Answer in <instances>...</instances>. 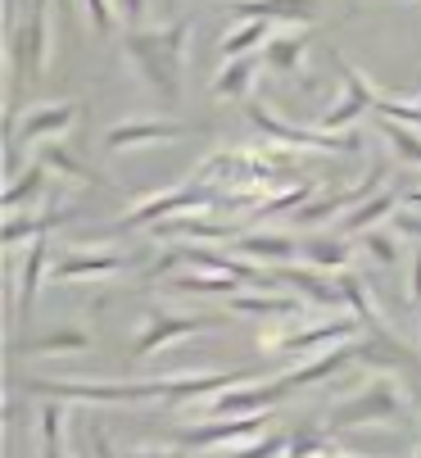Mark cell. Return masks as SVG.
I'll return each mask as SVG.
<instances>
[{
    "instance_id": "5",
    "label": "cell",
    "mask_w": 421,
    "mask_h": 458,
    "mask_svg": "<svg viewBox=\"0 0 421 458\" xmlns=\"http://www.w3.org/2000/svg\"><path fill=\"white\" fill-rule=\"evenodd\" d=\"M272 427V413H254V418H204L195 427H181L173 440L177 449H195V454H214V449H236L258 440Z\"/></svg>"
},
{
    "instance_id": "20",
    "label": "cell",
    "mask_w": 421,
    "mask_h": 458,
    "mask_svg": "<svg viewBox=\"0 0 421 458\" xmlns=\"http://www.w3.org/2000/svg\"><path fill=\"white\" fill-rule=\"evenodd\" d=\"M299 259L308 268H322V273H349V264H354V245H349L344 236H304Z\"/></svg>"
},
{
    "instance_id": "1",
    "label": "cell",
    "mask_w": 421,
    "mask_h": 458,
    "mask_svg": "<svg viewBox=\"0 0 421 458\" xmlns=\"http://www.w3.org/2000/svg\"><path fill=\"white\" fill-rule=\"evenodd\" d=\"M249 381V372H177V377H155V381H55V377H32L28 390L46 400H87V404H186L204 395H223V390Z\"/></svg>"
},
{
    "instance_id": "32",
    "label": "cell",
    "mask_w": 421,
    "mask_h": 458,
    "mask_svg": "<svg viewBox=\"0 0 421 458\" xmlns=\"http://www.w3.org/2000/svg\"><path fill=\"white\" fill-rule=\"evenodd\" d=\"M363 250L376 259L381 268H399V241H394V232H385V227H367V232H363Z\"/></svg>"
},
{
    "instance_id": "7",
    "label": "cell",
    "mask_w": 421,
    "mask_h": 458,
    "mask_svg": "<svg viewBox=\"0 0 421 458\" xmlns=\"http://www.w3.org/2000/svg\"><path fill=\"white\" fill-rule=\"evenodd\" d=\"M286 395H295V390L286 386V377H272V381H240L232 390H223V395L208 400V418H254V413H272Z\"/></svg>"
},
{
    "instance_id": "12",
    "label": "cell",
    "mask_w": 421,
    "mask_h": 458,
    "mask_svg": "<svg viewBox=\"0 0 421 458\" xmlns=\"http://www.w3.org/2000/svg\"><path fill=\"white\" fill-rule=\"evenodd\" d=\"M272 286H290L299 291L304 304H317V309H340L344 304V291H340V277L331 282L322 268H308V264H281L276 273H267Z\"/></svg>"
},
{
    "instance_id": "38",
    "label": "cell",
    "mask_w": 421,
    "mask_h": 458,
    "mask_svg": "<svg viewBox=\"0 0 421 458\" xmlns=\"http://www.w3.org/2000/svg\"><path fill=\"white\" fill-rule=\"evenodd\" d=\"M412 304H417V313H421V250L412 254Z\"/></svg>"
},
{
    "instance_id": "2",
    "label": "cell",
    "mask_w": 421,
    "mask_h": 458,
    "mask_svg": "<svg viewBox=\"0 0 421 458\" xmlns=\"http://www.w3.org/2000/svg\"><path fill=\"white\" fill-rule=\"evenodd\" d=\"M186 46H190V19H173L164 28H127L122 50L136 78L155 91L159 105L181 100V73H186Z\"/></svg>"
},
{
    "instance_id": "39",
    "label": "cell",
    "mask_w": 421,
    "mask_h": 458,
    "mask_svg": "<svg viewBox=\"0 0 421 458\" xmlns=\"http://www.w3.org/2000/svg\"><path fill=\"white\" fill-rule=\"evenodd\" d=\"M127 458H186L181 449H131Z\"/></svg>"
},
{
    "instance_id": "3",
    "label": "cell",
    "mask_w": 421,
    "mask_h": 458,
    "mask_svg": "<svg viewBox=\"0 0 421 458\" xmlns=\"http://www.w3.org/2000/svg\"><path fill=\"white\" fill-rule=\"evenodd\" d=\"M408 413V404H403V390L390 381V377H376V381H367L358 395H349V400H340L331 413H326V422H322V431H354V427H390V422H399Z\"/></svg>"
},
{
    "instance_id": "17",
    "label": "cell",
    "mask_w": 421,
    "mask_h": 458,
    "mask_svg": "<svg viewBox=\"0 0 421 458\" xmlns=\"http://www.w3.org/2000/svg\"><path fill=\"white\" fill-rule=\"evenodd\" d=\"M322 0H232L236 19H267V23H313Z\"/></svg>"
},
{
    "instance_id": "29",
    "label": "cell",
    "mask_w": 421,
    "mask_h": 458,
    "mask_svg": "<svg viewBox=\"0 0 421 458\" xmlns=\"http://www.w3.org/2000/svg\"><path fill=\"white\" fill-rule=\"evenodd\" d=\"M63 431H68V409L59 400L41 404V458H73L63 445Z\"/></svg>"
},
{
    "instance_id": "13",
    "label": "cell",
    "mask_w": 421,
    "mask_h": 458,
    "mask_svg": "<svg viewBox=\"0 0 421 458\" xmlns=\"http://www.w3.org/2000/svg\"><path fill=\"white\" fill-rule=\"evenodd\" d=\"M186 127L173 123V118H127V123H114L105 132V150H136V146H168V141H181Z\"/></svg>"
},
{
    "instance_id": "31",
    "label": "cell",
    "mask_w": 421,
    "mask_h": 458,
    "mask_svg": "<svg viewBox=\"0 0 421 458\" xmlns=\"http://www.w3.org/2000/svg\"><path fill=\"white\" fill-rule=\"evenodd\" d=\"M376 127H381V137H385V141L394 146V155H399V159H408V164H421V132H417L412 123H394V118H381Z\"/></svg>"
},
{
    "instance_id": "15",
    "label": "cell",
    "mask_w": 421,
    "mask_h": 458,
    "mask_svg": "<svg viewBox=\"0 0 421 458\" xmlns=\"http://www.w3.org/2000/svg\"><path fill=\"white\" fill-rule=\"evenodd\" d=\"M299 245H304V241H295V236H286V232H240V236L232 241V250L245 254V259H254V264H295Z\"/></svg>"
},
{
    "instance_id": "23",
    "label": "cell",
    "mask_w": 421,
    "mask_h": 458,
    "mask_svg": "<svg viewBox=\"0 0 421 458\" xmlns=\"http://www.w3.org/2000/svg\"><path fill=\"white\" fill-rule=\"evenodd\" d=\"M46 273H50V241H46V236H37V241H32V250H28V259H23V277H19V322L32 313V304H37V291H41Z\"/></svg>"
},
{
    "instance_id": "40",
    "label": "cell",
    "mask_w": 421,
    "mask_h": 458,
    "mask_svg": "<svg viewBox=\"0 0 421 458\" xmlns=\"http://www.w3.org/2000/svg\"><path fill=\"white\" fill-rule=\"evenodd\" d=\"M417 458H421V445H417Z\"/></svg>"
},
{
    "instance_id": "8",
    "label": "cell",
    "mask_w": 421,
    "mask_h": 458,
    "mask_svg": "<svg viewBox=\"0 0 421 458\" xmlns=\"http://www.w3.org/2000/svg\"><path fill=\"white\" fill-rule=\"evenodd\" d=\"M46 59H50V5L46 0H32V10L19 23V37H14V64L28 82H41Z\"/></svg>"
},
{
    "instance_id": "26",
    "label": "cell",
    "mask_w": 421,
    "mask_h": 458,
    "mask_svg": "<svg viewBox=\"0 0 421 458\" xmlns=\"http://www.w3.org/2000/svg\"><path fill=\"white\" fill-rule=\"evenodd\" d=\"M272 41V23L267 19H240L223 41H218V55L223 59H240V55H258L263 46Z\"/></svg>"
},
{
    "instance_id": "21",
    "label": "cell",
    "mask_w": 421,
    "mask_h": 458,
    "mask_svg": "<svg viewBox=\"0 0 421 458\" xmlns=\"http://www.w3.org/2000/svg\"><path fill=\"white\" fill-rule=\"evenodd\" d=\"M304 50H308V32H272V41L263 46V64L281 78H295L304 69Z\"/></svg>"
},
{
    "instance_id": "37",
    "label": "cell",
    "mask_w": 421,
    "mask_h": 458,
    "mask_svg": "<svg viewBox=\"0 0 421 458\" xmlns=\"http://www.w3.org/2000/svg\"><path fill=\"white\" fill-rule=\"evenodd\" d=\"M91 458H118V449L105 436V427H91Z\"/></svg>"
},
{
    "instance_id": "16",
    "label": "cell",
    "mask_w": 421,
    "mask_h": 458,
    "mask_svg": "<svg viewBox=\"0 0 421 458\" xmlns=\"http://www.w3.org/2000/svg\"><path fill=\"white\" fill-rule=\"evenodd\" d=\"M354 359H358V341H344V345H331V350L313 354L308 363H299V368H290V372H281V377H286V386H290V390H304V386H317V381H326V377L344 372Z\"/></svg>"
},
{
    "instance_id": "9",
    "label": "cell",
    "mask_w": 421,
    "mask_h": 458,
    "mask_svg": "<svg viewBox=\"0 0 421 458\" xmlns=\"http://www.w3.org/2000/svg\"><path fill=\"white\" fill-rule=\"evenodd\" d=\"M335 69H340V78H344V100L317 118L322 132H349V127H354L363 114H372V109H376V96H381V91L358 73V69H349V64H344L340 55H335Z\"/></svg>"
},
{
    "instance_id": "25",
    "label": "cell",
    "mask_w": 421,
    "mask_h": 458,
    "mask_svg": "<svg viewBox=\"0 0 421 458\" xmlns=\"http://www.w3.org/2000/svg\"><path fill=\"white\" fill-rule=\"evenodd\" d=\"M46 182H50V168H46L41 159H32L23 173H14V177H10V186H5V195H0V205H5V214H19L23 205H32L37 195L46 191Z\"/></svg>"
},
{
    "instance_id": "34",
    "label": "cell",
    "mask_w": 421,
    "mask_h": 458,
    "mask_svg": "<svg viewBox=\"0 0 421 458\" xmlns=\"http://www.w3.org/2000/svg\"><path fill=\"white\" fill-rule=\"evenodd\" d=\"M87 10H91V28H96V37H109V32L118 28V19H114V10H109V0H87Z\"/></svg>"
},
{
    "instance_id": "35",
    "label": "cell",
    "mask_w": 421,
    "mask_h": 458,
    "mask_svg": "<svg viewBox=\"0 0 421 458\" xmlns=\"http://www.w3.org/2000/svg\"><path fill=\"white\" fill-rule=\"evenodd\" d=\"M146 5H150V0H118L122 23H127V28H140V23H146Z\"/></svg>"
},
{
    "instance_id": "19",
    "label": "cell",
    "mask_w": 421,
    "mask_h": 458,
    "mask_svg": "<svg viewBox=\"0 0 421 458\" xmlns=\"http://www.w3.org/2000/svg\"><path fill=\"white\" fill-rule=\"evenodd\" d=\"M68 218H73V209H68V205H50V209H41V214H10L5 218V232H0V241H5V250H14L23 236H50L59 223H68Z\"/></svg>"
},
{
    "instance_id": "18",
    "label": "cell",
    "mask_w": 421,
    "mask_h": 458,
    "mask_svg": "<svg viewBox=\"0 0 421 458\" xmlns=\"http://www.w3.org/2000/svg\"><path fill=\"white\" fill-rule=\"evenodd\" d=\"M227 309L254 313V318H295L304 309V300L286 295V291H236V295H227Z\"/></svg>"
},
{
    "instance_id": "4",
    "label": "cell",
    "mask_w": 421,
    "mask_h": 458,
    "mask_svg": "<svg viewBox=\"0 0 421 458\" xmlns=\"http://www.w3.org/2000/svg\"><path fill=\"white\" fill-rule=\"evenodd\" d=\"M249 123L258 127L263 137H272L276 146H299V150H363L358 132H322V127H295L286 118H276L263 100H245Z\"/></svg>"
},
{
    "instance_id": "36",
    "label": "cell",
    "mask_w": 421,
    "mask_h": 458,
    "mask_svg": "<svg viewBox=\"0 0 421 458\" xmlns=\"http://www.w3.org/2000/svg\"><path fill=\"white\" fill-rule=\"evenodd\" d=\"M394 232H403V236H417V241H421V214H417V209L394 214Z\"/></svg>"
},
{
    "instance_id": "28",
    "label": "cell",
    "mask_w": 421,
    "mask_h": 458,
    "mask_svg": "<svg viewBox=\"0 0 421 458\" xmlns=\"http://www.w3.org/2000/svg\"><path fill=\"white\" fill-rule=\"evenodd\" d=\"M168 291H186V295H236L245 282H236V277H223V273H177V277H168L164 282Z\"/></svg>"
},
{
    "instance_id": "30",
    "label": "cell",
    "mask_w": 421,
    "mask_h": 458,
    "mask_svg": "<svg viewBox=\"0 0 421 458\" xmlns=\"http://www.w3.org/2000/svg\"><path fill=\"white\" fill-rule=\"evenodd\" d=\"M37 159H41L50 173H63V177H78V182H91V186H100V173H96V168H87L78 155H68L59 141H46Z\"/></svg>"
},
{
    "instance_id": "14",
    "label": "cell",
    "mask_w": 421,
    "mask_h": 458,
    "mask_svg": "<svg viewBox=\"0 0 421 458\" xmlns=\"http://www.w3.org/2000/svg\"><path fill=\"white\" fill-rule=\"evenodd\" d=\"M131 264L118 250H68L63 259H55L50 277L55 282H91V277H114Z\"/></svg>"
},
{
    "instance_id": "33",
    "label": "cell",
    "mask_w": 421,
    "mask_h": 458,
    "mask_svg": "<svg viewBox=\"0 0 421 458\" xmlns=\"http://www.w3.org/2000/svg\"><path fill=\"white\" fill-rule=\"evenodd\" d=\"M286 449H290V436H281V431H263L258 440L236 445V449H232V458H286Z\"/></svg>"
},
{
    "instance_id": "42",
    "label": "cell",
    "mask_w": 421,
    "mask_h": 458,
    "mask_svg": "<svg viewBox=\"0 0 421 458\" xmlns=\"http://www.w3.org/2000/svg\"><path fill=\"white\" fill-rule=\"evenodd\" d=\"M46 5H50V0H46Z\"/></svg>"
},
{
    "instance_id": "10",
    "label": "cell",
    "mask_w": 421,
    "mask_h": 458,
    "mask_svg": "<svg viewBox=\"0 0 421 458\" xmlns=\"http://www.w3.org/2000/svg\"><path fill=\"white\" fill-rule=\"evenodd\" d=\"M363 322L354 313H340V318H326V322H313V327H299V332H281V354H308V350H331V345H344V341H358Z\"/></svg>"
},
{
    "instance_id": "6",
    "label": "cell",
    "mask_w": 421,
    "mask_h": 458,
    "mask_svg": "<svg viewBox=\"0 0 421 458\" xmlns=\"http://www.w3.org/2000/svg\"><path fill=\"white\" fill-rule=\"evenodd\" d=\"M214 327H223L218 318H208V313H168V309H155L150 322L136 332L131 341V359H150L186 336H199V332H214Z\"/></svg>"
},
{
    "instance_id": "41",
    "label": "cell",
    "mask_w": 421,
    "mask_h": 458,
    "mask_svg": "<svg viewBox=\"0 0 421 458\" xmlns=\"http://www.w3.org/2000/svg\"><path fill=\"white\" fill-rule=\"evenodd\" d=\"M417 105H421V96H417Z\"/></svg>"
},
{
    "instance_id": "11",
    "label": "cell",
    "mask_w": 421,
    "mask_h": 458,
    "mask_svg": "<svg viewBox=\"0 0 421 458\" xmlns=\"http://www.w3.org/2000/svg\"><path fill=\"white\" fill-rule=\"evenodd\" d=\"M78 123V105L73 100H55V105H37L14 123V146H46L55 137H63Z\"/></svg>"
},
{
    "instance_id": "27",
    "label": "cell",
    "mask_w": 421,
    "mask_h": 458,
    "mask_svg": "<svg viewBox=\"0 0 421 458\" xmlns=\"http://www.w3.org/2000/svg\"><path fill=\"white\" fill-rule=\"evenodd\" d=\"M87 345H91V336L82 332V327H55V332H46V336L19 341L14 350H19V354H37V359H46V354H78V350H87Z\"/></svg>"
},
{
    "instance_id": "22",
    "label": "cell",
    "mask_w": 421,
    "mask_h": 458,
    "mask_svg": "<svg viewBox=\"0 0 421 458\" xmlns=\"http://www.w3.org/2000/svg\"><path fill=\"white\" fill-rule=\"evenodd\" d=\"M399 205H403V195H399L394 186H385V191H376V195H372V200H363V205L349 209L340 227H344L349 236H363V232H367V227H376L381 218H394V214H399Z\"/></svg>"
},
{
    "instance_id": "24",
    "label": "cell",
    "mask_w": 421,
    "mask_h": 458,
    "mask_svg": "<svg viewBox=\"0 0 421 458\" xmlns=\"http://www.w3.org/2000/svg\"><path fill=\"white\" fill-rule=\"evenodd\" d=\"M258 64H263V50H258V55H240V59H223V69L214 73V96H223V100L249 96Z\"/></svg>"
}]
</instances>
